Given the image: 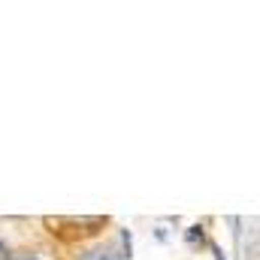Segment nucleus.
I'll return each instance as SVG.
<instances>
[{
  "label": "nucleus",
  "instance_id": "nucleus-1",
  "mask_svg": "<svg viewBox=\"0 0 260 260\" xmlns=\"http://www.w3.org/2000/svg\"><path fill=\"white\" fill-rule=\"evenodd\" d=\"M82 260H127L121 251H115V248H94V251H88Z\"/></svg>",
  "mask_w": 260,
  "mask_h": 260
},
{
  "label": "nucleus",
  "instance_id": "nucleus-3",
  "mask_svg": "<svg viewBox=\"0 0 260 260\" xmlns=\"http://www.w3.org/2000/svg\"><path fill=\"white\" fill-rule=\"evenodd\" d=\"M18 260H30V257H18Z\"/></svg>",
  "mask_w": 260,
  "mask_h": 260
},
{
  "label": "nucleus",
  "instance_id": "nucleus-2",
  "mask_svg": "<svg viewBox=\"0 0 260 260\" xmlns=\"http://www.w3.org/2000/svg\"><path fill=\"white\" fill-rule=\"evenodd\" d=\"M0 260H6V245L0 242Z\"/></svg>",
  "mask_w": 260,
  "mask_h": 260
}]
</instances>
